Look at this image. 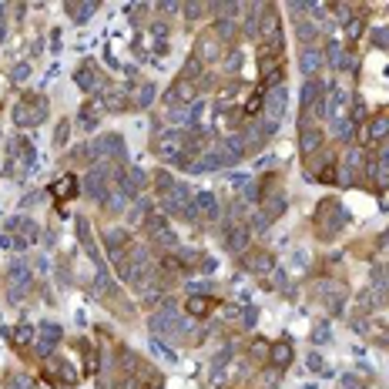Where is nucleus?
<instances>
[{
	"mask_svg": "<svg viewBox=\"0 0 389 389\" xmlns=\"http://www.w3.org/2000/svg\"><path fill=\"white\" fill-rule=\"evenodd\" d=\"M211 34L221 40V44H228V40H235V34H238V27H235L232 17H219L215 24H211Z\"/></svg>",
	"mask_w": 389,
	"mask_h": 389,
	"instance_id": "obj_26",
	"label": "nucleus"
},
{
	"mask_svg": "<svg viewBox=\"0 0 389 389\" xmlns=\"http://www.w3.org/2000/svg\"><path fill=\"white\" fill-rule=\"evenodd\" d=\"M91 155H94V165H104V161H111V158H124L121 134H104V138L91 141Z\"/></svg>",
	"mask_w": 389,
	"mask_h": 389,
	"instance_id": "obj_11",
	"label": "nucleus"
},
{
	"mask_svg": "<svg viewBox=\"0 0 389 389\" xmlns=\"http://www.w3.org/2000/svg\"><path fill=\"white\" fill-rule=\"evenodd\" d=\"M78 178H74V175H64V178H61V182L54 185V192L61 194V198H71V194H78Z\"/></svg>",
	"mask_w": 389,
	"mask_h": 389,
	"instance_id": "obj_34",
	"label": "nucleus"
},
{
	"mask_svg": "<svg viewBox=\"0 0 389 389\" xmlns=\"http://www.w3.org/2000/svg\"><path fill=\"white\" fill-rule=\"evenodd\" d=\"M242 269L245 272H255V275H265L275 269V255L269 248H248L245 255H242Z\"/></svg>",
	"mask_w": 389,
	"mask_h": 389,
	"instance_id": "obj_14",
	"label": "nucleus"
},
{
	"mask_svg": "<svg viewBox=\"0 0 389 389\" xmlns=\"http://www.w3.org/2000/svg\"><path fill=\"white\" fill-rule=\"evenodd\" d=\"M81 128L84 131L98 128V108H94V104H84V108H81Z\"/></svg>",
	"mask_w": 389,
	"mask_h": 389,
	"instance_id": "obj_33",
	"label": "nucleus"
},
{
	"mask_svg": "<svg viewBox=\"0 0 389 389\" xmlns=\"http://www.w3.org/2000/svg\"><path fill=\"white\" fill-rule=\"evenodd\" d=\"M192 208L198 215H205V219H219V198L211 192H198L192 198Z\"/></svg>",
	"mask_w": 389,
	"mask_h": 389,
	"instance_id": "obj_22",
	"label": "nucleus"
},
{
	"mask_svg": "<svg viewBox=\"0 0 389 389\" xmlns=\"http://www.w3.org/2000/svg\"><path fill=\"white\" fill-rule=\"evenodd\" d=\"M352 128H356V121H352V117H342V121L336 124V138H339V141H349Z\"/></svg>",
	"mask_w": 389,
	"mask_h": 389,
	"instance_id": "obj_39",
	"label": "nucleus"
},
{
	"mask_svg": "<svg viewBox=\"0 0 389 389\" xmlns=\"http://www.w3.org/2000/svg\"><path fill=\"white\" fill-rule=\"evenodd\" d=\"M373 40H376V44H386V40H389V30H386V27H376V30H373Z\"/></svg>",
	"mask_w": 389,
	"mask_h": 389,
	"instance_id": "obj_48",
	"label": "nucleus"
},
{
	"mask_svg": "<svg viewBox=\"0 0 389 389\" xmlns=\"http://www.w3.org/2000/svg\"><path fill=\"white\" fill-rule=\"evenodd\" d=\"M4 289H7V302L11 306H21L27 298V292L34 289V272L27 262H11L7 272H4Z\"/></svg>",
	"mask_w": 389,
	"mask_h": 389,
	"instance_id": "obj_2",
	"label": "nucleus"
},
{
	"mask_svg": "<svg viewBox=\"0 0 389 389\" xmlns=\"http://www.w3.org/2000/svg\"><path fill=\"white\" fill-rule=\"evenodd\" d=\"M296 37L302 47H315V37H319V27H315V21H309V17H302V13H296Z\"/></svg>",
	"mask_w": 389,
	"mask_h": 389,
	"instance_id": "obj_21",
	"label": "nucleus"
},
{
	"mask_svg": "<svg viewBox=\"0 0 389 389\" xmlns=\"http://www.w3.org/2000/svg\"><path fill=\"white\" fill-rule=\"evenodd\" d=\"M34 386H37L34 376H27L21 369H11V373L4 376V389H34Z\"/></svg>",
	"mask_w": 389,
	"mask_h": 389,
	"instance_id": "obj_27",
	"label": "nucleus"
},
{
	"mask_svg": "<svg viewBox=\"0 0 389 389\" xmlns=\"http://www.w3.org/2000/svg\"><path fill=\"white\" fill-rule=\"evenodd\" d=\"M346 221H349L346 205H342L339 198H323L319 208H315L312 225H315V235H319V238H332V235H339L342 228H346Z\"/></svg>",
	"mask_w": 389,
	"mask_h": 389,
	"instance_id": "obj_1",
	"label": "nucleus"
},
{
	"mask_svg": "<svg viewBox=\"0 0 389 389\" xmlns=\"http://www.w3.org/2000/svg\"><path fill=\"white\" fill-rule=\"evenodd\" d=\"M339 389H366V386L356 376H342V379H339Z\"/></svg>",
	"mask_w": 389,
	"mask_h": 389,
	"instance_id": "obj_45",
	"label": "nucleus"
},
{
	"mask_svg": "<svg viewBox=\"0 0 389 389\" xmlns=\"http://www.w3.org/2000/svg\"><path fill=\"white\" fill-rule=\"evenodd\" d=\"M7 336H11V342L17 349H27V346L34 342V325H17V329H11Z\"/></svg>",
	"mask_w": 389,
	"mask_h": 389,
	"instance_id": "obj_29",
	"label": "nucleus"
},
{
	"mask_svg": "<svg viewBox=\"0 0 389 389\" xmlns=\"http://www.w3.org/2000/svg\"><path fill=\"white\" fill-rule=\"evenodd\" d=\"M342 168H349L352 175H356V171L363 168V151H359V148H349L346 158H342Z\"/></svg>",
	"mask_w": 389,
	"mask_h": 389,
	"instance_id": "obj_36",
	"label": "nucleus"
},
{
	"mask_svg": "<svg viewBox=\"0 0 389 389\" xmlns=\"http://www.w3.org/2000/svg\"><path fill=\"white\" fill-rule=\"evenodd\" d=\"M151 98H155V88H151V84H144L141 91L134 94V108H148V104H151Z\"/></svg>",
	"mask_w": 389,
	"mask_h": 389,
	"instance_id": "obj_42",
	"label": "nucleus"
},
{
	"mask_svg": "<svg viewBox=\"0 0 389 389\" xmlns=\"http://www.w3.org/2000/svg\"><path fill=\"white\" fill-rule=\"evenodd\" d=\"M286 84H275V88H269L265 91V104H262V117H272V121H279V117L286 115Z\"/></svg>",
	"mask_w": 389,
	"mask_h": 389,
	"instance_id": "obj_15",
	"label": "nucleus"
},
{
	"mask_svg": "<svg viewBox=\"0 0 389 389\" xmlns=\"http://www.w3.org/2000/svg\"><path fill=\"white\" fill-rule=\"evenodd\" d=\"M74 81H78V88L81 91H88V94H98L101 98L111 84H108V78L101 74V67L94 64V61H88V64H81L78 71H74Z\"/></svg>",
	"mask_w": 389,
	"mask_h": 389,
	"instance_id": "obj_8",
	"label": "nucleus"
},
{
	"mask_svg": "<svg viewBox=\"0 0 389 389\" xmlns=\"http://www.w3.org/2000/svg\"><path fill=\"white\" fill-rule=\"evenodd\" d=\"M94 11H98V4H67V13L74 24H84L88 17H94Z\"/></svg>",
	"mask_w": 389,
	"mask_h": 389,
	"instance_id": "obj_31",
	"label": "nucleus"
},
{
	"mask_svg": "<svg viewBox=\"0 0 389 389\" xmlns=\"http://www.w3.org/2000/svg\"><path fill=\"white\" fill-rule=\"evenodd\" d=\"M198 74H202V61H198V57L192 54V57L185 61V67H182V78H185V81H192V84H194V78H198Z\"/></svg>",
	"mask_w": 389,
	"mask_h": 389,
	"instance_id": "obj_37",
	"label": "nucleus"
},
{
	"mask_svg": "<svg viewBox=\"0 0 389 389\" xmlns=\"http://www.w3.org/2000/svg\"><path fill=\"white\" fill-rule=\"evenodd\" d=\"M325 64V54L319 51V47H302V54H298V71H302V78H315L319 71H323Z\"/></svg>",
	"mask_w": 389,
	"mask_h": 389,
	"instance_id": "obj_18",
	"label": "nucleus"
},
{
	"mask_svg": "<svg viewBox=\"0 0 389 389\" xmlns=\"http://www.w3.org/2000/svg\"><path fill=\"white\" fill-rule=\"evenodd\" d=\"M221 54H225V44H221L211 30L198 34V40H194V57H198L202 64H215V61H221Z\"/></svg>",
	"mask_w": 389,
	"mask_h": 389,
	"instance_id": "obj_12",
	"label": "nucleus"
},
{
	"mask_svg": "<svg viewBox=\"0 0 389 389\" xmlns=\"http://www.w3.org/2000/svg\"><path fill=\"white\" fill-rule=\"evenodd\" d=\"M151 332L161 339H178L182 332H188V319H178L175 306H165L161 312L151 315Z\"/></svg>",
	"mask_w": 389,
	"mask_h": 389,
	"instance_id": "obj_5",
	"label": "nucleus"
},
{
	"mask_svg": "<svg viewBox=\"0 0 389 389\" xmlns=\"http://www.w3.org/2000/svg\"><path fill=\"white\" fill-rule=\"evenodd\" d=\"M51 376H54V383H64V389L78 383V373H74V366L64 363V359H61V363H54V359H51Z\"/></svg>",
	"mask_w": 389,
	"mask_h": 389,
	"instance_id": "obj_25",
	"label": "nucleus"
},
{
	"mask_svg": "<svg viewBox=\"0 0 389 389\" xmlns=\"http://www.w3.org/2000/svg\"><path fill=\"white\" fill-rule=\"evenodd\" d=\"M309 369H312V373H319V376H325V363L319 359V356H315V352L309 356Z\"/></svg>",
	"mask_w": 389,
	"mask_h": 389,
	"instance_id": "obj_46",
	"label": "nucleus"
},
{
	"mask_svg": "<svg viewBox=\"0 0 389 389\" xmlns=\"http://www.w3.org/2000/svg\"><path fill=\"white\" fill-rule=\"evenodd\" d=\"M111 178H115V168H108V165H91L88 175H84V194L104 205L108 194H111V188H115V185H108Z\"/></svg>",
	"mask_w": 389,
	"mask_h": 389,
	"instance_id": "obj_4",
	"label": "nucleus"
},
{
	"mask_svg": "<svg viewBox=\"0 0 389 389\" xmlns=\"http://www.w3.org/2000/svg\"><path fill=\"white\" fill-rule=\"evenodd\" d=\"M323 141H325V131L319 128V124H306V128H298V151H302V158L319 155Z\"/></svg>",
	"mask_w": 389,
	"mask_h": 389,
	"instance_id": "obj_16",
	"label": "nucleus"
},
{
	"mask_svg": "<svg viewBox=\"0 0 389 389\" xmlns=\"http://www.w3.org/2000/svg\"><path fill=\"white\" fill-rule=\"evenodd\" d=\"M329 64H332V67L346 64V57H342V47H339V44H329Z\"/></svg>",
	"mask_w": 389,
	"mask_h": 389,
	"instance_id": "obj_43",
	"label": "nucleus"
},
{
	"mask_svg": "<svg viewBox=\"0 0 389 389\" xmlns=\"http://www.w3.org/2000/svg\"><path fill=\"white\" fill-rule=\"evenodd\" d=\"M27 74H30V64H17L11 71V81L13 84H21V81H27Z\"/></svg>",
	"mask_w": 389,
	"mask_h": 389,
	"instance_id": "obj_44",
	"label": "nucleus"
},
{
	"mask_svg": "<svg viewBox=\"0 0 389 389\" xmlns=\"http://www.w3.org/2000/svg\"><path fill=\"white\" fill-rule=\"evenodd\" d=\"M262 211H265V219H269V221L282 219V215H286V194L279 192V194H275V198H269V202H265V208H262Z\"/></svg>",
	"mask_w": 389,
	"mask_h": 389,
	"instance_id": "obj_30",
	"label": "nucleus"
},
{
	"mask_svg": "<svg viewBox=\"0 0 389 389\" xmlns=\"http://www.w3.org/2000/svg\"><path fill=\"white\" fill-rule=\"evenodd\" d=\"M248 238H252V228H248L245 221H225V228H221V248L225 252H232V255H245L248 252Z\"/></svg>",
	"mask_w": 389,
	"mask_h": 389,
	"instance_id": "obj_6",
	"label": "nucleus"
},
{
	"mask_svg": "<svg viewBox=\"0 0 389 389\" xmlns=\"http://www.w3.org/2000/svg\"><path fill=\"white\" fill-rule=\"evenodd\" d=\"M269 359H272L275 369H289V366H292V346H289L286 339L275 342V346H269Z\"/></svg>",
	"mask_w": 389,
	"mask_h": 389,
	"instance_id": "obj_24",
	"label": "nucleus"
},
{
	"mask_svg": "<svg viewBox=\"0 0 389 389\" xmlns=\"http://www.w3.org/2000/svg\"><path fill=\"white\" fill-rule=\"evenodd\" d=\"M238 64H242V54L232 51V54H228V61H225V71H235Z\"/></svg>",
	"mask_w": 389,
	"mask_h": 389,
	"instance_id": "obj_47",
	"label": "nucleus"
},
{
	"mask_svg": "<svg viewBox=\"0 0 389 389\" xmlns=\"http://www.w3.org/2000/svg\"><path fill=\"white\" fill-rule=\"evenodd\" d=\"M115 182L117 188L128 194V198H134V194H141V188L148 182H151V175L148 171H141L138 165H131V168H115Z\"/></svg>",
	"mask_w": 389,
	"mask_h": 389,
	"instance_id": "obj_10",
	"label": "nucleus"
},
{
	"mask_svg": "<svg viewBox=\"0 0 389 389\" xmlns=\"http://www.w3.org/2000/svg\"><path fill=\"white\" fill-rule=\"evenodd\" d=\"M144 232L151 235L161 248H178V235L168 228V215H165V211H151V215L144 219Z\"/></svg>",
	"mask_w": 389,
	"mask_h": 389,
	"instance_id": "obj_7",
	"label": "nucleus"
},
{
	"mask_svg": "<svg viewBox=\"0 0 389 389\" xmlns=\"http://www.w3.org/2000/svg\"><path fill=\"white\" fill-rule=\"evenodd\" d=\"M40 121H47V98L27 91L21 101L13 104V124L17 128H34Z\"/></svg>",
	"mask_w": 389,
	"mask_h": 389,
	"instance_id": "obj_3",
	"label": "nucleus"
},
{
	"mask_svg": "<svg viewBox=\"0 0 389 389\" xmlns=\"http://www.w3.org/2000/svg\"><path fill=\"white\" fill-rule=\"evenodd\" d=\"M325 336H329V325H319V329H315V342H323Z\"/></svg>",
	"mask_w": 389,
	"mask_h": 389,
	"instance_id": "obj_50",
	"label": "nucleus"
},
{
	"mask_svg": "<svg viewBox=\"0 0 389 389\" xmlns=\"http://www.w3.org/2000/svg\"><path fill=\"white\" fill-rule=\"evenodd\" d=\"M151 182H155V188H158V192H161V194L175 188V178H171L168 171H155V175H151Z\"/></svg>",
	"mask_w": 389,
	"mask_h": 389,
	"instance_id": "obj_38",
	"label": "nucleus"
},
{
	"mask_svg": "<svg viewBox=\"0 0 389 389\" xmlns=\"http://www.w3.org/2000/svg\"><path fill=\"white\" fill-rule=\"evenodd\" d=\"M211 306H215V302H211L208 296H192L188 302H185V312H188V315H194V319H202V315H208V312H211Z\"/></svg>",
	"mask_w": 389,
	"mask_h": 389,
	"instance_id": "obj_28",
	"label": "nucleus"
},
{
	"mask_svg": "<svg viewBox=\"0 0 389 389\" xmlns=\"http://www.w3.org/2000/svg\"><path fill=\"white\" fill-rule=\"evenodd\" d=\"M84 346V373L94 376L98 373V349H94V342H81Z\"/></svg>",
	"mask_w": 389,
	"mask_h": 389,
	"instance_id": "obj_32",
	"label": "nucleus"
},
{
	"mask_svg": "<svg viewBox=\"0 0 389 389\" xmlns=\"http://www.w3.org/2000/svg\"><path fill=\"white\" fill-rule=\"evenodd\" d=\"M383 242H386V245H389V232H386V235H383Z\"/></svg>",
	"mask_w": 389,
	"mask_h": 389,
	"instance_id": "obj_51",
	"label": "nucleus"
},
{
	"mask_svg": "<svg viewBox=\"0 0 389 389\" xmlns=\"http://www.w3.org/2000/svg\"><path fill=\"white\" fill-rule=\"evenodd\" d=\"M192 188L185 182H175V188L171 192H165L161 194V208H165V215H182L185 219V211L192 208Z\"/></svg>",
	"mask_w": 389,
	"mask_h": 389,
	"instance_id": "obj_9",
	"label": "nucleus"
},
{
	"mask_svg": "<svg viewBox=\"0 0 389 389\" xmlns=\"http://www.w3.org/2000/svg\"><path fill=\"white\" fill-rule=\"evenodd\" d=\"M182 13H185V21H198L202 13H208L205 4H182Z\"/></svg>",
	"mask_w": 389,
	"mask_h": 389,
	"instance_id": "obj_41",
	"label": "nucleus"
},
{
	"mask_svg": "<svg viewBox=\"0 0 389 389\" xmlns=\"http://www.w3.org/2000/svg\"><path fill=\"white\" fill-rule=\"evenodd\" d=\"M194 94H198V88H194L192 81L178 78L175 84H171V91L165 94V104H168V108H178V104H192Z\"/></svg>",
	"mask_w": 389,
	"mask_h": 389,
	"instance_id": "obj_19",
	"label": "nucleus"
},
{
	"mask_svg": "<svg viewBox=\"0 0 389 389\" xmlns=\"http://www.w3.org/2000/svg\"><path fill=\"white\" fill-rule=\"evenodd\" d=\"M325 98V88H323V81H306V84H302V115H312V108H315V104L323 101Z\"/></svg>",
	"mask_w": 389,
	"mask_h": 389,
	"instance_id": "obj_20",
	"label": "nucleus"
},
{
	"mask_svg": "<svg viewBox=\"0 0 389 389\" xmlns=\"http://www.w3.org/2000/svg\"><path fill=\"white\" fill-rule=\"evenodd\" d=\"M386 138H389V117L386 115H376L369 124H366L363 141H386Z\"/></svg>",
	"mask_w": 389,
	"mask_h": 389,
	"instance_id": "obj_23",
	"label": "nucleus"
},
{
	"mask_svg": "<svg viewBox=\"0 0 389 389\" xmlns=\"http://www.w3.org/2000/svg\"><path fill=\"white\" fill-rule=\"evenodd\" d=\"M363 30H366V21L352 13L349 21H346V37H349V40H359V37H363Z\"/></svg>",
	"mask_w": 389,
	"mask_h": 389,
	"instance_id": "obj_35",
	"label": "nucleus"
},
{
	"mask_svg": "<svg viewBox=\"0 0 389 389\" xmlns=\"http://www.w3.org/2000/svg\"><path fill=\"white\" fill-rule=\"evenodd\" d=\"M255 315H259L255 309H245L242 312V325H255Z\"/></svg>",
	"mask_w": 389,
	"mask_h": 389,
	"instance_id": "obj_49",
	"label": "nucleus"
},
{
	"mask_svg": "<svg viewBox=\"0 0 389 389\" xmlns=\"http://www.w3.org/2000/svg\"><path fill=\"white\" fill-rule=\"evenodd\" d=\"M315 289H319L315 298H319L329 312H339V306L346 302V286H342V282H319Z\"/></svg>",
	"mask_w": 389,
	"mask_h": 389,
	"instance_id": "obj_17",
	"label": "nucleus"
},
{
	"mask_svg": "<svg viewBox=\"0 0 389 389\" xmlns=\"http://www.w3.org/2000/svg\"><path fill=\"white\" fill-rule=\"evenodd\" d=\"M67 141H71V124H67V121H61V124H57V131H54V148H64Z\"/></svg>",
	"mask_w": 389,
	"mask_h": 389,
	"instance_id": "obj_40",
	"label": "nucleus"
},
{
	"mask_svg": "<svg viewBox=\"0 0 389 389\" xmlns=\"http://www.w3.org/2000/svg\"><path fill=\"white\" fill-rule=\"evenodd\" d=\"M57 346H61V325L44 323V325L37 329V342H34V352H37V359H51Z\"/></svg>",
	"mask_w": 389,
	"mask_h": 389,
	"instance_id": "obj_13",
	"label": "nucleus"
}]
</instances>
